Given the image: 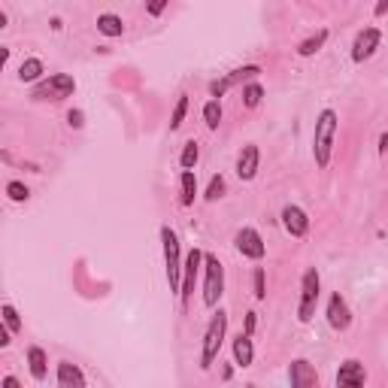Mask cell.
Instances as JSON below:
<instances>
[{
    "instance_id": "1",
    "label": "cell",
    "mask_w": 388,
    "mask_h": 388,
    "mask_svg": "<svg viewBox=\"0 0 388 388\" xmlns=\"http://www.w3.org/2000/svg\"><path fill=\"white\" fill-rule=\"evenodd\" d=\"M337 128H340V118H337L334 109H322L319 118H315V131H312V158H315V164L319 167L331 164Z\"/></svg>"
},
{
    "instance_id": "2",
    "label": "cell",
    "mask_w": 388,
    "mask_h": 388,
    "mask_svg": "<svg viewBox=\"0 0 388 388\" xmlns=\"http://www.w3.org/2000/svg\"><path fill=\"white\" fill-rule=\"evenodd\" d=\"M225 334H228V312L225 310H215L210 325L203 331V343H200V370H210L213 361L218 358L222 352V343H225Z\"/></svg>"
},
{
    "instance_id": "3",
    "label": "cell",
    "mask_w": 388,
    "mask_h": 388,
    "mask_svg": "<svg viewBox=\"0 0 388 388\" xmlns=\"http://www.w3.org/2000/svg\"><path fill=\"white\" fill-rule=\"evenodd\" d=\"M319 295H322V279L315 267H307L300 276V300H297V322H312L315 307H319Z\"/></svg>"
},
{
    "instance_id": "4",
    "label": "cell",
    "mask_w": 388,
    "mask_h": 388,
    "mask_svg": "<svg viewBox=\"0 0 388 388\" xmlns=\"http://www.w3.org/2000/svg\"><path fill=\"white\" fill-rule=\"evenodd\" d=\"M161 242H164V264H167V285L170 291H182V255H179V237L176 230L164 225L161 228Z\"/></svg>"
},
{
    "instance_id": "5",
    "label": "cell",
    "mask_w": 388,
    "mask_h": 388,
    "mask_svg": "<svg viewBox=\"0 0 388 388\" xmlns=\"http://www.w3.org/2000/svg\"><path fill=\"white\" fill-rule=\"evenodd\" d=\"M203 273H206L203 276V303L213 310L225 295V264L218 261L215 255L206 252L203 255Z\"/></svg>"
},
{
    "instance_id": "6",
    "label": "cell",
    "mask_w": 388,
    "mask_h": 388,
    "mask_svg": "<svg viewBox=\"0 0 388 388\" xmlns=\"http://www.w3.org/2000/svg\"><path fill=\"white\" fill-rule=\"evenodd\" d=\"M73 91H76V79H73L70 73H52L48 79L34 85V101L61 103V101H67V97H73Z\"/></svg>"
},
{
    "instance_id": "7",
    "label": "cell",
    "mask_w": 388,
    "mask_h": 388,
    "mask_svg": "<svg viewBox=\"0 0 388 388\" xmlns=\"http://www.w3.org/2000/svg\"><path fill=\"white\" fill-rule=\"evenodd\" d=\"M234 246L242 258H252V261H261L267 255V242L261 240V234L255 228H240L234 237Z\"/></svg>"
},
{
    "instance_id": "8",
    "label": "cell",
    "mask_w": 388,
    "mask_h": 388,
    "mask_svg": "<svg viewBox=\"0 0 388 388\" xmlns=\"http://www.w3.org/2000/svg\"><path fill=\"white\" fill-rule=\"evenodd\" d=\"M382 43V31L379 28H364L358 31L355 43H352V61L355 64H364V61H370L376 55V48Z\"/></svg>"
},
{
    "instance_id": "9",
    "label": "cell",
    "mask_w": 388,
    "mask_h": 388,
    "mask_svg": "<svg viewBox=\"0 0 388 388\" xmlns=\"http://www.w3.org/2000/svg\"><path fill=\"white\" fill-rule=\"evenodd\" d=\"M327 325L334 327V331H349V325H352V310H349V303H346V297L340 295V291H334L331 297H327Z\"/></svg>"
},
{
    "instance_id": "10",
    "label": "cell",
    "mask_w": 388,
    "mask_h": 388,
    "mask_svg": "<svg viewBox=\"0 0 388 388\" xmlns=\"http://www.w3.org/2000/svg\"><path fill=\"white\" fill-rule=\"evenodd\" d=\"M261 73V67L258 64H249V67H240V70H230L228 76H222V79H215V82H210V97H222L228 88H234V85H240V82H249V79H255Z\"/></svg>"
},
{
    "instance_id": "11",
    "label": "cell",
    "mask_w": 388,
    "mask_h": 388,
    "mask_svg": "<svg viewBox=\"0 0 388 388\" xmlns=\"http://www.w3.org/2000/svg\"><path fill=\"white\" fill-rule=\"evenodd\" d=\"M203 255L200 249H191L185 255V261H182V291H179V297L182 303H185L191 297V291H194V282H198V270H200V264H203Z\"/></svg>"
},
{
    "instance_id": "12",
    "label": "cell",
    "mask_w": 388,
    "mask_h": 388,
    "mask_svg": "<svg viewBox=\"0 0 388 388\" xmlns=\"http://www.w3.org/2000/svg\"><path fill=\"white\" fill-rule=\"evenodd\" d=\"M258 167H261V149L255 143H246L237 155V176L242 182H252L255 176H258Z\"/></svg>"
},
{
    "instance_id": "13",
    "label": "cell",
    "mask_w": 388,
    "mask_h": 388,
    "mask_svg": "<svg viewBox=\"0 0 388 388\" xmlns=\"http://www.w3.org/2000/svg\"><path fill=\"white\" fill-rule=\"evenodd\" d=\"M282 228L288 230L291 237H307V230H310V215L300 210L297 203H288L282 206Z\"/></svg>"
},
{
    "instance_id": "14",
    "label": "cell",
    "mask_w": 388,
    "mask_h": 388,
    "mask_svg": "<svg viewBox=\"0 0 388 388\" xmlns=\"http://www.w3.org/2000/svg\"><path fill=\"white\" fill-rule=\"evenodd\" d=\"M288 382L291 388H312V385H319V373H315V367L307 358H297L288 367Z\"/></svg>"
},
{
    "instance_id": "15",
    "label": "cell",
    "mask_w": 388,
    "mask_h": 388,
    "mask_svg": "<svg viewBox=\"0 0 388 388\" xmlns=\"http://www.w3.org/2000/svg\"><path fill=\"white\" fill-rule=\"evenodd\" d=\"M364 382H367V370H364L361 361L349 358V361L340 364V370H337V385H343V388H361Z\"/></svg>"
},
{
    "instance_id": "16",
    "label": "cell",
    "mask_w": 388,
    "mask_h": 388,
    "mask_svg": "<svg viewBox=\"0 0 388 388\" xmlns=\"http://www.w3.org/2000/svg\"><path fill=\"white\" fill-rule=\"evenodd\" d=\"M252 361H255L252 334L240 331V334L234 337V364H237V367H252Z\"/></svg>"
},
{
    "instance_id": "17",
    "label": "cell",
    "mask_w": 388,
    "mask_h": 388,
    "mask_svg": "<svg viewBox=\"0 0 388 388\" xmlns=\"http://www.w3.org/2000/svg\"><path fill=\"white\" fill-rule=\"evenodd\" d=\"M55 382L61 385V388H82L85 385V373L76 367V364H70V361H61L58 364V376H55Z\"/></svg>"
},
{
    "instance_id": "18",
    "label": "cell",
    "mask_w": 388,
    "mask_h": 388,
    "mask_svg": "<svg viewBox=\"0 0 388 388\" xmlns=\"http://www.w3.org/2000/svg\"><path fill=\"white\" fill-rule=\"evenodd\" d=\"M97 34L116 40V36L125 34V21H121V16H116V12H101V16H97Z\"/></svg>"
},
{
    "instance_id": "19",
    "label": "cell",
    "mask_w": 388,
    "mask_h": 388,
    "mask_svg": "<svg viewBox=\"0 0 388 388\" xmlns=\"http://www.w3.org/2000/svg\"><path fill=\"white\" fill-rule=\"evenodd\" d=\"M28 367H31V376L36 382H43L48 376V358L40 346H28Z\"/></svg>"
},
{
    "instance_id": "20",
    "label": "cell",
    "mask_w": 388,
    "mask_h": 388,
    "mask_svg": "<svg viewBox=\"0 0 388 388\" xmlns=\"http://www.w3.org/2000/svg\"><path fill=\"white\" fill-rule=\"evenodd\" d=\"M194 198H198V176H194V170H182L179 173V203L191 206Z\"/></svg>"
},
{
    "instance_id": "21",
    "label": "cell",
    "mask_w": 388,
    "mask_h": 388,
    "mask_svg": "<svg viewBox=\"0 0 388 388\" xmlns=\"http://www.w3.org/2000/svg\"><path fill=\"white\" fill-rule=\"evenodd\" d=\"M327 43V28H322V31H315L312 36H307L303 43H297V55L300 58H312L315 52H322V46Z\"/></svg>"
},
{
    "instance_id": "22",
    "label": "cell",
    "mask_w": 388,
    "mask_h": 388,
    "mask_svg": "<svg viewBox=\"0 0 388 388\" xmlns=\"http://www.w3.org/2000/svg\"><path fill=\"white\" fill-rule=\"evenodd\" d=\"M43 73H46V67H43L40 58H24L21 67H19V79L21 82H40Z\"/></svg>"
},
{
    "instance_id": "23",
    "label": "cell",
    "mask_w": 388,
    "mask_h": 388,
    "mask_svg": "<svg viewBox=\"0 0 388 388\" xmlns=\"http://www.w3.org/2000/svg\"><path fill=\"white\" fill-rule=\"evenodd\" d=\"M203 125L210 131H218V125H222V101H206L203 103Z\"/></svg>"
},
{
    "instance_id": "24",
    "label": "cell",
    "mask_w": 388,
    "mask_h": 388,
    "mask_svg": "<svg viewBox=\"0 0 388 388\" xmlns=\"http://www.w3.org/2000/svg\"><path fill=\"white\" fill-rule=\"evenodd\" d=\"M198 161H200V146L194 140H188L185 146H182L179 164H182V170H194V167H198Z\"/></svg>"
},
{
    "instance_id": "25",
    "label": "cell",
    "mask_w": 388,
    "mask_h": 388,
    "mask_svg": "<svg viewBox=\"0 0 388 388\" xmlns=\"http://www.w3.org/2000/svg\"><path fill=\"white\" fill-rule=\"evenodd\" d=\"M185 113H188V94H179L176 97V106H173V116H170V131H179L182 128Z\"/></svg>"
},
{
    "instance_id": "26",
    "label": "cell",
    "mask_w": 388,
    "mask_h": 388,
    "mask_svg": "<svg viewBox=\"0 0 388 388\" xmlns=\"http://www.w3.org/2000/svg\"><path fill=\"white\" fill-rule=\"evenodd\" d=\"M261 97H264L261 82H246V85H242V103H246L249 109L258 106V103H261Z\"/></svg>"
},
{
    "instance_id": "27",
    "label": "cell",
    "mask_w": 388,
    "mask_h": 388,
    "mask_svg": "<svg viewBox=\"0 0 388 388\" xmlns=\"http://www.w3.org/2000/svg\"><path fill=\"white\" fill-rule=\"evenodd\" d=\"M0 315H4V325L12 334H21V319H19V310L12 307V303H4V307H0Z\"/></svg>"
},
{
    "instance_id": "28",
    "label": "cell",
    "mask_w": 388,
    "mask_h": 388,
    "mask_svg": "<svg viewBox=\"0 0 388 388\" xmlns=\"http://www.w3.org/2000/svg\"><path fill=\"white\" fill-rule=\"evenodd\" d=\"M6 198H9L12 203H24V200L31 198V191H28V185H24V182L12 179V182H6Z\"/></svg>"
},
{
    "instance_id": "29",
    "label": "cell",
    "mask_w": 388,
    "mask_h": 388,
    "mask_svg": "<svg viewBox=\"0 0 388 388\" xmlns=\"http://www.w3.org/2000/svg\"><path fill=\"white\" fill-rule=\"evenodd\" d=\"M225 188H228V185H225V176H222V173H215V176L210 179V185H206L203 198L213 203V200H218V198H225Z\"/></svg>"
},
{
    "instance_id": "30",
    "label": "cell",
    "mask_w": 388,
    "mask_h": 388,
    "mask_svg": "<svg viewBox=\"0 0 388 388\" xmlns=\"http://www.w3.org/2000/svg\"><path fill=\"white\" fill-rule=\"evenodd\" d=\"M252 285H255V297L264 300V297H267V288H264V267H255V273H252Z\"/></svg>"
},
{
    "instance_id": "31",
    "label": "cell",
    "mask_w": 388,
    "mask_h": 388,
    "mask_svg": "<svg viewBox=\"0 0 388 388\" xmlns=\"http://www.w3.org/2000/svg\"><path fill=\"white\" fill-rule=\"evenodd\" d=\"M167 4H170V0H146V16L158 19V16H161V12L167 9Z\"/></svg>"
},
{
    "instance_id": "32",
    "label": "cell",
    "mask_w": 388,
    "mask_h": 388,
    "mask_svg": "<svg viewBox=\"0 0 388 388\" xmlns=\"http://www.w3.org/2000/svg\"><path fill=\"white\" fill-rule=\"evenodd\" d=\"M67 125H70V128H76V131L85 125V116H82V109H70V113H67Z\"/></svg>"
},
{
    "instance_id": "33",
    "label": "cell",
    "mask_w": 388,
    "mask_h": 388,
    "mask_svg": "<svg viewBox=\"0 0 388 388\" xmlns=\"http://www.w3.org/2000/svg\"><path fill=\"white\" fill-rule=\"evenodd\" d=\"M373 16H376V19H385V16H388V0H376Z\"/></svg>"
},
{
    "instance_id": "34",
    "label": "cell",
    "mask_w": 388,
    "mask_h": 388,
    "mask_svg": "<svg viewBox=\"0 0 388 388\" xmlns=\"http://www.w3.org/2000/svg\"><path fill=\"white\" fill-rule=\"evenodd\" d=\"M255 325H258V315H255V312H246V334L255 331Z\"/></svg>"
},
{
    "instance_id": "35",
    "label": "cell",
    "mask_w": 388,
    "mask_h": 388,
    "mask_svg": "<svg viewBox=\"0 0 388 388\" xmlns=\"http://www.w3.org/2000/svg\"><path fill=\"white\" fill-rule=\"evenodd\" d=\"M4 385L6 388H19V379H16V376H4Z\"/></svg>"
},
{
    "instance_id": "36",
    "label": "cell",
    "mask_w": 388,
    "mask_h": 388,
    "mask_svg": "<svg viewBox=\"0 0 388 388\" xmlns=\"http://www.w3.org/2000/svg\"><path fill=\"white\" fill-rule=\"evenodd\" d=\"M388 149V133H382V137H379V152H385Z\"/></svg>"
}]
</instances>
